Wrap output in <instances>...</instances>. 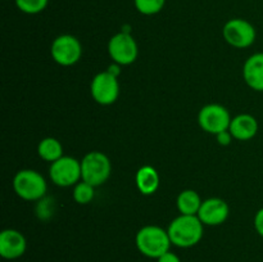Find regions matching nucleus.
<instances>
[{"instance_id":"1","label":"nucleus","mask_w":263,"mask_h":262,"mask_svg":"<svg viewBox=\"0 0 263 262\" xmlns=\"http://www.w3.org/2000/svg\"><path fill=\"white\" fill-rule=\"evenodd\" d=\"M167 231L175 247L192 248L202 240L204 225L198 216L180 215L170 222Z\"/></svg>"},{"instance_id":"2","label":"nucleus","mask_w":263,"mask_h":262,"mask_svg":"<svg viewBox=\"0 0 263 262\" xmlns=\"http://www.w3.org/2000/svg\"><path fill=\"white\" fill-rule=\"evenodd\" d=\"M138 251L148 258H159L170 251L172 246L168 231L157 225H146L138 231L135 236Z\"/></svg>"},{"instance_id":"3","label":"nucleus","mask_w":263,"mask_h":262,"mask_svg":"<svg viewBox=\"0 0 263 262\" xmlns=\"http://www.w3.org/2000/svg\"><path fill=\"white\" fill-rule=\"evenodd\" d=\"M112 163L103 152L92 151L85 154L81 161V180L94 188L104 184L110 176Z\"/></svg>"},{"instance_id":"4","label":"nucleus","mask_w":263,"mask_h":262,"mask_svg":"<svg viewBox=\"0 0 263 262\" xmlns=\"http://www.w3.org/2000/svg\"><path fill=\"white\" fill-rule=\"evenodd\" d=\"M13 189L23 200H40L45 197L48 185L40 172L21 170L13 179Z\"/></svg>"},{"instance_id":"5","label":"nucleus","mask_w":263,"mask_h":262,"mask_svg":"<svg viewBox=\"0 0 263 262\" xmlns=\"http://www.w3.org/2000/svg\"><path fill=\"white\" fill-rule=\"evenodd\" d=\"M222 36L229 45L238 49H246L253 45L257 32L254 26L243 18L228 21L222 28Z\"/></svg>"},{"instance_id":"6","label":"nucleus","mask_w":263,"mask_h":262,"mask_svg":"<svg viewBox=\"0 0 263 262\" xmlns=\"http://www.w3.org/2000/svg\"><path fill=\"white\" fill-rule=\"evenodd\" d=\"M49 176L58 186H74L77 182L81 181V161H77L73 157H61L51 163Z\"/></svg>"},{"instance_id":"7","label":"nucleus","mask_w":263,"mask_h":262,"mask_svg":"<svg viewBox=\"0 0 263 262\" xmlns=\"http://www.w3.org/2000/svg\"><path fill=\"white\" fill-rule=\"evenodd\" d=\"M108 53L115 63L120 66H130L138 58L139 48L131 33L121 31L110 38L108 43Z\"/></svg>"},{"instance_id":"8","label":"nucleus","mask_w":263,"mask_h":262,"mask_svg":"<svg viewBox=\"0 0 263 262\" xmlns=\"http://www.w3.org/2000/svg\"><path fill=\"white\" fill-rule=\"evenodd\" d=\"M198 123L203 131L212 135L229 130L231 123V117L229 110L221 104H207L199 110Z\"/></svg>"},{"instance_id":"9","label":"nucleus","mask_w":263,"mask_h":262,"mask_svg":"<svg viewBox=\"0 0 263 262\" xmlns=\"http://www.w3.org/2000/svg\"><path fill=\"white\" fill-rule=\"evenodd\" d=\"M50 53L54 61L61 66H73L81 59L82 45L76 36L66 33L54 39Z\"/></svg>"},{"instance_id":"10","label":"nucleus","mask_w":263,"mask_h":262,"mask_svg":"<svg viewBox=\"0 0 263 262\" xmlns=\"http://www.w3.org/2000/svg\"><path fill=\"white\" fill-rule=\"evenodd\" d=\"M91 97L98 104L110 105L120 97V82L117 76L104 71L95 74L90 85Z\"/></svg>"},{"instance_id":"11","label":"nucleus","mask_w":263,"mask_h":262,"mask_svg":"<svg viewBox=\"0 0 263 262\" xmlns=\"http://www.w3.org/2000/svg\"><path fill=\"white\" fill-rule=\"evenodd\" d=\"M229 204L221 198H208L203 200L198 212V217L205 226L222 225L229 217Z\"/></svg>"},{"instance_id":"12","label":"nucleus","mask_w":263,"mask_h":262,"mask_svg":"<svg viewBox=\"0 0 263 262\" xmlns=\"http://www.w3.org/2000/svg\"><path fill=\"white\" fill-rule=\"evenodd\" d=\"M27 241L21 231L5 229L0 233V256L4 259H17L25 254Z\"/></svg>"},{"instance_id":"13","label":"nucleus","mask_w":263,"mask_h":262,"mask_svg":"<svg viewBox=\"0 0 263 262\" xmlns=\"http://www.w3.org/2000/svg\"><path fill=\"white\" fill-rule=\"evenodd\" d=\"M229 130H230L234 139H236V140H251L258 133V121L252 115L241 113V115H238L236 117L231 118Z\"/></svg>"},{"instance_id":"14","label":"nucleus","mask_w":263,"mask_h":262,"mask_svg":"<svg viewBox=\"0 0 263 262\" xmlns=\"http://www.w3.org/2000/svg\"><path fill=\"white\" fill-rule=\"evenodd\" d=\"M243 79L252 90L263 91V53H256L247 59L243 66Z\"/></svg>"},{"instance_id":"15","label":"nucleus","mask_w":263,"mask_h":262,"mask_svg":"<svg viewBox=\"0 0 263 262\" xmlns=\"http://www.w3.org/2000/svg\"><path fill=\"white\" fill-rule=\"evenodd\" d=\"M159 181L158 171L152 166L140 167L135 175L136 188L143 195L154 194L158 190Z\"/></svg>"},{"instance_id":"16","label":"nucleus","mask_w":263,"mask_h":262,"mask_svg":"<svg viewBox=\"0 0 263 262\" xmlns=\"http://www.w3.org/2000/svg\"><path fill=\"white\" fill-rule=\"evenodd\" d=\"M203 200L200 199L199 194L195 190L185 189L177 195L176 205L177 210L181 215L197 216Z\"/></svg>"},{"instance_id":"17","label":"nucleus","mask_w":263,"mask_h":262,"mask_svg":"<svg viewBox=\"0 0 263 262\" xmlns=\"http://www.w3.org/2000/svg\"><path fill=\"white\" fill-rule=\"evenodd\" d=\"M37 154L44 161L53 163L57 159L63 157V146L58 139L45 138L39 143Z\"/></svg>"},{"instance_id":"18","label":"nucleus","mask_w":263,"mask_h":262,"mask_svg":"<svg viewBox=\"0 0 263 262\" xmlns=\"http://www.w3.org/2000/svg\"><path fill=\"white\" fill-rule=\"evenodd\" d=\"M73 199L79 204H87L94 199L95 188L90 185L89 182H85L84 180L77 182L73 186Z\"/></svg>"},{"instance_id":"19","label":"nucleus","mask_w":263,"mask_h":262,"mask_svg":"<svg viewBox=\"0 0 263 262\" xmlns=\"http://www.w3.org/2000/svg\"><path fill=\"white\" fill-rule=\"evenodd\" d=\"M135 8L144 15H154L164 8L166 0H134Z\"/></svg>"},{"instance_id":"20","label":"nucleus","mask_w":263,"mask_h":262,"mask_svg":"<svg viewBox=\"0 0 263 262\" xmlns=\"http://www.w3.org/2000/svg\"><path fill=\"white\" fill-rule=\"evenodd\" d=\"M21 12L26 14H37L48 7L49 0H14Z\"/></svg>"},{"instance_id":"21","label":"nucleus","mask_w":263,"mask_h":262,"mask_svg":"<svg viewBox=\"0 0 263 262\" xmlns=\"http://www.w3.org/2000/svg\"><path fill=\"white\" fill-rule=\"evenodd\" d=\"M254 229H256L257 234L263 238V207L257 211L256 216H254Z\"/></svg>"},{"instance_id":"22","label":"nucleus","mask_w":263,"mask_h":262,"mask_svg":"<svg viewBox=\"0 0 263 262\" xmlns=\"http://www.w3.org/2000/svg\"><path fill=\"white\" fill-rule=\"evenodd\" d=\"M216 139H217L218 144H221V145H230V143L233 141L234 136L233 134L230 133V130H226V131H222V133L217 134L216 135Z\"/></svg>"},{"instance_id":"23","label":"nucleus","mask_w":263,"mask_h":262,"mask_svg":"<svg viewBox=\"0 0 263 262\" xmlns=\"http://www.w3.org/2000/svg\"><path fill=\"white\" fill-rule=\"evenodd\" d=\"M157 262H181L180 257L177 254H175L174 252L168 251L164 254H162L159 258H157Z\"/></svg>"},{"instance_id":"24","label":"nucleus","mask_w":263,"mask_h":262,"mask_svg":"<svg viewBox=\"0 0 263 262\" xmlns=\"http://www.w3.org/2000/svg\"><path fill=\"white\" fill-rule=\"evenodd\" d=\"M108 72H110V73L112 74H115V76H117L118 77V74H120V64H117V63H115V64H112V66H109L108 67V69H107Z\"/></svg>"}]
</instances>
